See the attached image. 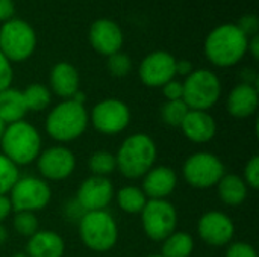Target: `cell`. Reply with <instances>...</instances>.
<instances>
[{"label":"cell","instance_id":"ab89813d","mask_svg":"<svg viewBox=\"0 0 259 257\" xmlns=\"http://www.w3.org/2000/svg\"><path fill=\"white\" fill-rule=\"evenodd\" d=\"M194 71L193 68V64L190 61H185V59H181V61H176V74L179 76H188Z\"/></svg>","mask_w":259,"mask_h":257},{"label":"cell","instance_id":"d590c367","mask_svg":"<svg viewBox=\"0 0 259 257\" xmlns=\"http://www.w3.org/2000/svg\"><path fill=\"white\" fill-rule=\"evenodd\" d=\"M162 94L165 97L167 101H176V100H182L184 97V85L179 80H170L162 86Z\"/></svg>","mask_w":259,"mask_h":257},{"label":"cell","instance_id":"4316f807","mask_svg":"<svg viewBox=\"0 0 259 257\" xmlns=\"http://www.w3.org/2000/svg\"><path fill=\"white\" fill-rule=\"evenodd\" d=\"M88 167L90 171L93 173V176H99V177H108L109 174H112L117 170V161H115V155L109 153V151H96L91 155L90 161H88Z\"/></svg>","mask_w":259,"mask_h":257},{"label":"cell","instance_id":"7c38bea8","mask_svg":"<svg viewBox=\"0 0 259 257\" xmlns=\"http://www.w3.org/2000/svg\"><path fill=\"white\" fill-rule=\"evenodd\" d=\"M176 61L178 59L165 50L149 53L138 68L141 82L149 88H162L167 82L175 79Z\"/></svg>","mask_w":259,"mask_h":257},{"label":"cell","instance_id":"9a60e30c","mask_svg":"<svg viewBox=\"0 0 259 257\" xmlns=\"http://www.w3.org/2000/svg\"><path fill=\"white\" fill-rule=\"evenodd\" d=\"M114 198V186L108 177L91 176L85 179L77 191V203L85 212L106 211Z\"/></svg>","mask_w":259,"mask_h":257},{"label":"cell","instance_id":"ac0fdd59","mask_svg":"<svg viewBox=\"0 0 259 257\" xmlns=\"http://www.w3.org/2000/svg\"><path fill=\"white\" fill-rule=\"evenodd\" d=\"M179 129L191 142L206 144L215 136L217 124L208 111H188Z\"/></svg>","mask_w":259,"mask_h":257},{"label":"cell","instance_id":"7a4b0ae2","mask_svg":"<svg viewBox=\"0 0 259 257\" xmlns=\"http://www.w3.org/2000/svg\"><path fill=\"white\" fill-rule=\"evenodd\" d=\"M158 156L155 141L146 133H134L127 136L117 155V170L127 179H140L153 168Z\"/></svg>","mask_w":259,"mask_h":257},{"label":"cell","instance_id":"7402d4cb","mask_svg":"<svg viewBox=\"0 0 259 257\" xmlns=\"http://www.w3.org/2000/svg\"><path fill=\"white\" fill-rule=\"evenodd\" d=\"M27 108L21 91L14 88H6L0 91V120L5 124L17 123L24 118Z\"/></svg>","mask_w":259,"mask_h":257},{"label":"cell","instance_id":"83f0119b","mask_svg":"<svg viewBox=\"0 0 259 257\" xmlns=\"http://www.w3.org/2000/svg\"><path fill=\"white\" fill-rule=\"evenodd\" d=\"M188 106L184 103V100L176 101H165V105L161 108V117L164 123L170 127H181L185 115L188 114Z\"/></svg>","mask_w":259,"mask_h":257},{"label":"cell","instance_id":"f6af8a7d","mask_svg":"<svg viewBox=\"0 0 259 257\" xmlns=\"http://www.w3.org/2000/svg\"><path fill=\"white\" fill-rule=\"evenodd\" d=\"M146 257H162L161 254H150V256H146Z\"/></svg>","mask_w":259,"mask_h":257},{"label":"cell","instance_id":"d6986e66","mask_svg":"<svg viewBox=\"0 0 259 257\" xmlns=\"http://www.w3.org/2000/svg\"><path fill=\"white\" fill-rule=\"evenodd\" d=\"M258 88L249 83L234 86L226 98V109L235 118H249L258 111Z\"/></svg>","mask_w":259,"mask_h":257},{"label":"cell","instance_id":"836d02e7","mask_svg":"<svg viewBox=\"0 0 259 257\" xmlns=\"http://www.w3.org/2000/svg\"><path fill=\"white\" fill-rule=\"evenodd\" d=\"M237 26H238V29H240L247 38L255 36V35H258L259 32L258 15H255V14H246V15H243V17L240 18V21H238Z\"/></svg>","mask_w":259,"mask_h":257},{"label":"cell","instance_id":"2e32d148","mask_svg":"<svg viewBox=\"0 0 259 257\" xmlns=\"http://www.w3.org/2000/svg\"><path fill=\"white\" fill-rule=\"evenodd\" d=\"M91 47L103 56H111L121 50L124 35L121 27L109 18H99L90 26L88 32Z\"/></svg>","mask_w":259,"mask_h":257},{"label":"cell","instance_id":"484cf974","mask_svg":"<svg viewBox=\"0 0 259 257\" xmlns=\"http://www.w3.org/2000/svg\"><path fill=\"white\" fill-rule=\"evenodd\" d=\"M23 98L27 108V112H39L49 108L52 103V91L46 85L41 83H30L27 85L23 91Z\"/></svg>","mask_w":259,"mask_h":257},{"label":"cell","instance_id":"8d00e7d4","mask_svg":"<svg viewBox=\"0 0 259 257\" xmlns=\"http://www.w3.org/2000/svg\"><path fill=\"white\" fill-rule=\"evenodd\" d=\"M15 3L14 0H0V23H6L14 18Z\"/></svg>","mask_w":259,"mask_h":257},{"label":"cell","instance_id":"603a6c76","mask_svg":"<svg viewBox=\"0 0 259 257\" xmlns=\"http://www.w3.org/2000/svg\"><path fill=\"white\" fill-rule=\"evenodd\" d=\"M249 186L243 177L237 174H225L217 183V192L220 200L228 206H240L247 198Z\"/></svg>","mask_w":259,"mask_h":257},{"label":"cell","instance_id":"5b68a950","mask_svg":"<svg viewBox=\"0 0 259 257\" xmlns=\"http://www.w3.org/2000/svg\"><path fill=\"white\" fill-rule=\"evenodd\" d=\"M79 236L87 248L105 253L115 247L118 241V226L108 211L85 212L79 220Z\"/></svg>","mask_w":259,"mask_h":257},{"label":"cell","instance_id":"6da1fadb","mask_svg":"<svg viewBox=\"0 0 259 257\" xmlns=\"http://www.w3.org/2000/svg\"><path fill=\"white\" fill-rule=\"evenodd\" d=\"M249 38L238 29L237 24L226 23L212 29L205 39L206 59L222 68L237 65L247 53Z\"/></svg>","mask_w":259,"mask_h":257},{"label":"cell","instance_id":"44dd1931","mask_svg":"<svg viewBox=\"0 0 259 257\" xmlns=\"http://www.w3.org/2000/svg\"><path fill=\"white\" fill-rule=\"evenodd\" d=\"M65 242L61 235L52 230H38L29 238L26 254L29 257H62Z\"/></svg>","mask_w":259,"mask_h":257},{"label":"cell","instance_id":"8992f818","mask_svg":"<svg viewBox=\"0 0 259 257\" xmlns=\"http://www.w3.org/2000/svg\"><path fill=\"white\" fill-rule=\"evenodd\" d=\"M184 85V103L190 111H208L220 100L222 82L219 76L206 68L194 70L187 76Z\"/></svg>","mask_w":259,"mask_h":257},{"label":"cell","instance_id":"9c48e42d","mask_svg":"<svg viewBox=\"0 0 259 257\" xmlns=\"http://www.w3.org/2000/svg\"><path fill=\"white\" fill-rule=\"evenodd\" d=\"M182 174L190 186L196 189H208L217 186L226 173L219 156L209 151H199L191 155L184 162Z\"/></svg>","mask_w":259,"mask_h":257},{"label":"cell","instance_id":"cb8c5ba5","mask_svg":"<svg viewBox=\"0 0 259 257\" xmlns=\"http://www.w3.org/2000/svg\"><path fill=\"white\" fill-rule=\"evenodd\" d=\"M194 250V239L185 232H173L162 241V257H190Z\"/></svg>","mask_w":259,"mask_h":257},{"label":"cell","instance_id":"f1b7e54d","mask_svg":"<svg viewBox=\"0 0 259 257\" xmlns=\"http://www.w3.org/2000/svg\"><path fill=\"white\" fill-rule=\"evenodd\" d=\"M20 179L18 167L0 153V195L9 194L15 182Z\"/></svg>","mask_w":259,"mask_h":257},{"label":"cell","instance_id":"ba28073f","mask_svg":"<svg viewBox=\"0 0 259 257\" xmlns=\"http://www.w3.org/2000/svg\"><path fill=\"white\" fill-rule=\"evenodd\" d=\"M52 200L50 185L35 176L20 177L9 191V201L14 212H38Z\"/></svg>","mask_w":259,"mask_h":257},{"label":"cell","instance_id":"60d3db41","mask_svg":"<svg viewBox=\"0 0 259 257\" xmlns=\"http://www.w3.org/2000/svg\"><path fill=\"white\" fill-rule=\"evenodd\" d=\"M247 52L253 56V59L259 58V35L250 36L247 42Z\"/></svg>","mask_w":259,"mask_h":257},{"label":"cell","instance_id":"f546056e","mask_svg":"<svg viewBox=\"0 0 259 257\" xmlns=\"http://www.w3.org/2000/svg\"><path fill=\"white\" fill-rule=\"evenodd\" d=\"M12 226L15 229V232L24 238H30L33 236L38 230H39V223L35 214L32 212H15Z\"/></svg>","mask_w":259,"mask_h":257},{"label":"cell","instance_id":"1f68e13d","mask_svg":"<svg viewBox=\"0 0 259 257\" xmlns=\"http://www.w3.org/2000/svg\"><path fill=\"white\" fill-rule=\"evenodd\" d=\"M243 180L246 182V185L252 189H258L259 188V156L255 155L250 158V161L246 164L244 168V177Z\"/></svg>","mask_w":259,"mask_h":257},{"label":"cell","instance_id":"7bdbcfd3","mask_svg":"<svg viewBox=\"0 0 259 257\" xmlns=\"http://www.w3.org/2000/svg\"><path fill=\"white\" fill-rule=\"evenodd\" d=\"M5 127H6V124L0 120V139H2V135H3V132H5Z\"/></svg>","mask_w":259,"mask_h":257},{"label":"cell","instance_id":"b9f144b4","mask_svg":"<svg viewBox=\"0 0 259 257\" xmlns=\"http://www.w3.org/2000/svg\"><path fill=\"white\" fill-rule=\"evenodd\" d=\"M8 239V230L3 224H0V245H3Z\"/></svg>","mask_w":259,"mask_h":257},{"label":"cell","instance_id":"4dcf8cb0","mask_svg":"<svg viewBox=\"0 0 259 257\" xmlns=\"http://www.w3.org/2000/svg\"><path fill=\"white\" fill-rule=\"evenodd\" d=\"M108 70L114 77H124L132 71V59L123 52H117L108 56Z\"/></svg>","mask_w":259,"mask_h":257},{"label":"cell","instance_id":"f35d334b","mask_svg":"<svg viewBox=\"0 0 259 257\" xmlns=\"http://www.w3.org/2000/svg\"><path fill=\"white\" fill-rule=\"evenodd\" d=\"M11 212H12V206H11L9 197L0 195V224L11 215Z\"/></svg>","mask_w":259,"mask_h":257},{"label":"cell","instance_id":"ee69618b","mask_svg":"<svg viewBox=\"0 0 259 257\" xmlns=\"http://www.w3.org/2000/svg\"><path fill=\"white\" fill-rule=\"evenodd\" d=\"M12 257H29L26 253H18V254H14Z\"/></svg>","mask_w":259,"mask_h":257},{"label":"cell","instance_id":"5bb4252c","mask_svg":"<svg viewBox=\"0 0 259 257\" xmlns=\"http://www.w3.org/2000/svg\"><path fill=\"white\" fill-rule=\"evenodd\" d=\"M197 232L205 244L211 247H226L234 239L235 226L229 215L220 211H209L200 217Z\"/></svg>","mask_w":259,"mask_h":257},{"label":"cell","instance_id":"e0dca14e","mask_svg":"<svg viewBox=\"0 0 259 257\" xmlns=\"http://www.w3.org/2000/svg\"><path fill=\"white\" fill-rule=\"evenodd\" d=\"M178 176L173 168L161 165L150 168L143 176V192L147 200H167L176 189Z\"/></svg>","mask_w":259,"mask_h":257},{"label":"cell","instance_id":"e575fe53","mask_svg":"<svg viewBox=\"0 0 259 257\" xmlns=\"http://www.w3.org/2000/svg\"><path fill=\"white\" fill-rule=\"evenodd\" d=\"M14 79V70L12 64L6 59V56L0 52V91L11 88Z\"/></svg>","mask_w":259,"mask_h":257},{"label":"cell","instance_id":"277c9868","mask_svg":"<svg viewBox=\"0 0 259 257\" xmlns=\"http://www.w3.org/2000/svg\"><path fill=\"white\" fill-rule=\"evenodd\" d=\"M90 123V114L83 105L64 100L56 105L46 118V132L56 142H71L83 135Z\"/></svg>","mask_w":259,"mask_h":257},{"label":"cell","instance_id":"52a82bcc","mask_svg":"<svg viewBox=\"0 0 259 257\" xmlns=\"http://www.w3.org/2000/svg\"><path fill=\"white\" fill-rule=\"evenodd\" d=\"M36 47V33L33 27L21 20L11 18L0 27V52L12 62L29 59Z\"/></svg>","mask_w":259,"mask_h":257},{"label":"cell","instance_id":"d6a6232c","mask_svg":"<svg viewBox=\"0 0 259 257\" xmlns=\"http://www.w3.org/2000/svg\"><path fill=\"white\" fill-rule=\"evenodd\" d=\"M225 257H258L256 250L247 242H231Z\"/></svg>","mask_w":259,"mask_h":257},{"label":"cell","instance_id":"74e56055","mask_svg":"<svg viewBox=\"0 0 259 257\" xmlns=\"http://www.w3.org/2000/svg\"><path fill=\"white\" fill-rule=\"evenodd\" d=\"M85 211L82 209V206L77 203V200H71L67 203L65 206V215L71 220V221H79L83 217Z\"/></svg>","mask_w":259,"mask_h":257},{"label":"cell","instance_id":"30bf717a","mask_svg":"<svg viewBox=\"0 0 259 257\" xmlns=\"http://www.w3.org/2000/svg\"><path fill=\"white\" fill-rule=\"evenodd\" d=\"M141 224L149 239L162 242L167 236L176 232V208L168 200H147L141 211Z\"/></svg>","mask_w":259,"mask_h":257},{"label":"cell","instance_id":"3957f363","mask_svg":"<svg viewBox=\"0 0 259 257\" xmlns=\"http://www.w3.org/2000/svg\"><path fill=\"white\" fill-rule=\"evenodd\" d=\"M0 145L2 153L17 167L29 165L41 153V135L33 124L20 120L6 124Z\"/></svg>","mask_w":259,"mask_h":257},{"label":"cell","instance_id":"8fae6325","mask_svg":"<svg viewBox=\"0 0 259 257\" xmlns=\"http://www.w3.org/2000/svg\"><path fill=\"white\" fill-rule=\"evenodd\" d=\"M90 121L97 132L103 135H117L129 126L131 109L118 98H105L94 105Z\"/></svg>","mask_w":259,"mask_h":257},{"label":"cell","instance_id":"ffe728a7","mask_svg":"<svg viewBox=\"0 0 259 257\" xmlns=\"http://www.w3.org/2000/svg\"><path fill=\"white\" fill-rule=\"evenodd\" d=\"M50 91L64 100H70L79 91V71L70 62H58L50 70Z\"/></svg>","mask_w":259,"mask_h":257},{"label":"cell","instance_id":"4fadbf2b","mask_svg":"<svg viewBox=\"0 0 259 257\" xmlns=\"http://www.w3.org/2000/svg\"><path fill=\"white\" fill-rule=\"evenodd\" d=\"M36 167L44 180H65L74 173L76 156L70 148L55 145L39 153L36 158Z\"/></svg>","mask_w":259,"mask_h":257},{"label":"cell","instance_id":"d4e9b609","mask_svg":"<svg viewBox=\"0 0 259 257\" xmlns=\"http://www.w3.org/2000/svg\"><path fill=\"white\" fill-rule=\"evenodd\" d=\"M115 198H117L118 208L123 212L131 214V215L141 214L143 208L147 203V197L144 195L143 189L138 188V186H124V188H121L117 192Z\"/></svg>","mask_w":259,"mask_h":257}]
</instances>
